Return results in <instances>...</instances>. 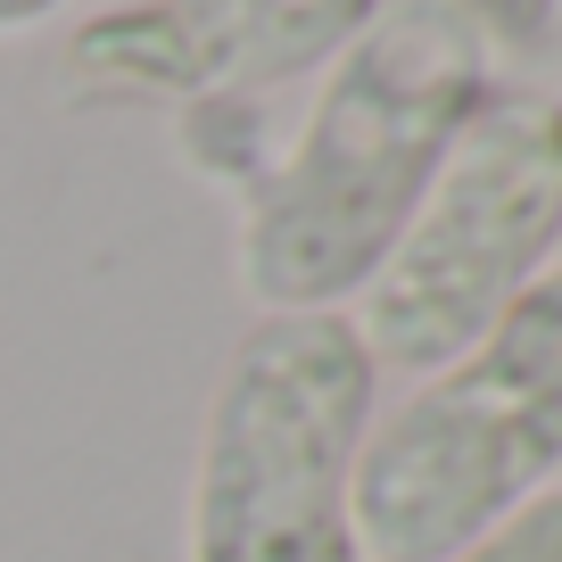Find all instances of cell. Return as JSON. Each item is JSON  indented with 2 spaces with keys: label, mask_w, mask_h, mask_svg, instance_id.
<instances>
[{
  "label": "cell",
  "mask_w": 562,
  "mask_h": 562,
  "mask_svg": "<svg viewBox=\"0 0 562 562\" xmlns=\"http://www.w3.org/2000/svg\"><path fill=\"white\" fill-rule=\"evenodd\" d=\"M372 372L348 315H257L215 372L191 463V562H364L356 456Z\"/></svg>",
  "instance_id": "3957f363"
},
{
  "label": "cell",
  "mask_w": 562,
  "mask_h": 562,
  "mask_svg": "<svg viewBox=\"0 0 562 562\" xmlns=\"http://www.w3.org/2000/svg\"><path fill=\"white\" fill-rule=\"evenodd\" d=\"M456 9L472 18V34L488 50H538L562 25V0H456Z\"/></svg>",
  "instance_id": "52a82bcc"
},
{
  "label": "cell",
  "mask_w": 562,
  "mask_h": 562,
  "mask_svg": "<svg viewBox=\"0 0 562 562\" xmlns=\"http://www.w3.org/2000/svg\"><path fill=\"white\" fill-rule=\"evenodd\" d=\"M58 9H67V0H0V42H9V34H34V25L58 18Z\"/></svg>",
  "instance_id": "ba28073f"
},
{
  "label": "cell",
  "mask_w": 562,
  "mask_h": 562,
  "mask_svg": "<svg viewBox=\"0 0 562 562\" xmlns=\"http://www.w3.org/2000/svg\"><path fill=\"white\" fill-rule=\"evenodd\" d=\"M562 257V100L488 91L356 299L372 372H439Z\"/></svg>",
  "instance_id": "277c9868"
},
{
  "label": "cell",
  "mask_w": 562,
  "mask_h": 562,
  "mask_svg": "<svg viewBox=\"0 0 562 562\" xmlns=\"http://www.w3.org/2000/svg\"><path fill=\"white\" fill-rule=\"evenodd\" d=\"M381 0H140L75 34L67 67L108 100H207L331 67Z\"/></svg>",
  "instance_id": "5b68a950"
},
{
  "label": "cell",
  "mask_w": 562,
  "mask_h": 562,
  "mask_svg": "<svg viewBox=\"0 0 562 562\" xmlns=\"http://www.w3.org/2000/svg\"><path fill=\"white\" fill-rule=\"evenodd\" d=\"M488 91V42L456 0H381L240 199L232 265L257 315H348Z\"/></svg>",
  "instance_id": "6da1fadb"
},
{
  "label": "cell",
  "mask_w": 562,
  "mask_h": 562,
  "mask_svg": "<svg viewBox=\"0 0 562 562\" xmlns=\"http://www.w3.org/2000/svg\"><path fill=\"white\" fill-rule=\"evenodd\" d=\"M562 472V257L456 356L372 414L356 456L364 562H447Z\"/></svg>",
  "instance_id": "7a4b0ae2"
},
{
  "label": "cell",
  "mask_w": 562,
  "mask_h": 562,
  "mask_svg": "<svg viewBox=\"0 0 562 562\" xmlns=\"http://www.w3.org/2000/svg\"><path fill=\"white\" fill-rule=\"evenodd\" d=\"M447 562H562V480L546 496H529L513 521H496L488 538H472Z\"/></svg>",
  "instance_id": "8992f818"
}]
</instances>
